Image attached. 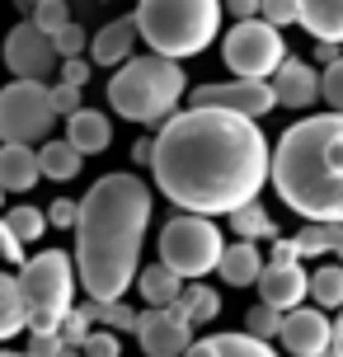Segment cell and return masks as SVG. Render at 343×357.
<instances>
[{"instance_id": "277c9868", "label": "cell", "mask_w": 343, "mask_h": 357, "mask_svg": "<svg viewBox=\"0 0 343 357\" xmlns=\"http://www.w3.org/2000/svg\"><path fill=\"white\" fill-rule=\"evenodd\" d=\"M113 71L118 75L109 80V108L137 127H160L188 94V75L174 56H160V52L127 56Z\"/></svg>"}, {"instance_id": "f35d334b", "label": "cell", "mask_w": 343, "mask_h": 357, "mask_svg": "<svg viewBox=\"0 0 343 357\" xmlns=\"http://www.w3.org/2000/svg\"><path fill=\"white\" fill-rule=\"evenodd\" d=\"M56 75L66 80V85H90V61H85V52L80 56H61V66H56Z\"/></svg>"}, {"instance_id": "836d02e7", "label": "cell", "mask_w": 343, "mask_h": 357, "mask_svg": "<svg viewBox=\"0 0 343 357\" xmlns=\"http://www.w3.org/2000/svg\"><path fill=\"white\" fill-rule=\"evenodd\" d=\"M38 24V29H47V33H56L66 19H71V10H66V0H38L33 5V15H29Z\"/></svg>"}, {"instance_id": "44dd1931", "label": "cell", "mask_w": 343, "mask_h": 357, "mask_svg": "<svg viewBox=\"0 0 343 357\" xmlns=\"http://www.w3.org/2000/svg\"><path fill=\"white\" fill-rule=\"evenodd\" d=\"M188 353H193V357H268L273 343L245 329V334H212V339H193Z\"/></svg>"}, {"instance_id": "c3c4849f", "label": "cell", "mask_w": 343, "mask_h": 357, "mask_svg": "<svg viewBox=\"0 0 343 357\" xmlns=\"http://www.w3.org/2000/svg\"><path fill=\"white\" fill-rule=\"evenodd\" d=\"M0 202H5V188H0Z\"/></svg>"}, {"instance_id": "f6af8a7d", "label": "cell", "mask_w": 343, "mask_h": 357, "mask_svg": "<svg viewBox=\"0 0 343 357\" xmlns=\"http://www.w3.org/2000/svg\"><path fill=\"white\" fill-rule=\"evenodd\" d=\"M329 353L343 357V305H339V315L329 320Z\"/></svg>"}, {"instance_id": "8d00e7d4", "label": "cell", "mask_w": 343, "mask_h": 357, "mask_svg": "<svg viewBox=\"0 0 343 357\" xmlns=\"http://www.w3.org/2000/svg\"><path fill=\"white\" fill-rule=\"evenodd\" d=\"M259 19H268L277 29H291L296 24V0H259Z\"/></svg>"}, {"instance_id": "4dcf8cb0", "label": "cell", "mask_w": 343, "mask_h": 357, "mask_svg": "<svg viewBox=\"0 0 343 357\" xmlns=\"http://www.w3.org/2000/svg\"><path fill=\"white\" fill-rule=\"evenodd\" d=\"M99 324H109L113 334H132V329H137V310H132L123 296H113V301H99Z\"/></svg>"}, {"instance_id": "ab89813d", "label": "cell", "mask_w": 343, "mask_h": 357, "mask_svg": "<svg viewBox=\"0 0 343 357\" xmlns=\"http://www.w3.org/2000/svg\"><path fill=\"white\" fill-rule=\"evenodd\" d=\"M71 226H75V202L71 197H56L47 207V231H71Z\"/></svg>"}, {"instance_id": "52a82bcc", "label": "cell", "mask_w": 343, "mask_h": 357, "mask_svg": "<svg viewBox=\"0 0 343 357\" xmlns=\"http://www.w3.org/2000/svg\"><path fill=\"white\" fill-rule=\"evenodd\" d=\"M221 250H226V235L207 212H183L179 207V216H169L160 226V264L174 268L183 282L217 273Z\"/></svg>"}, {"instance_id": "8992f818", "label": "cell", "mask_w": 343, "mask_h": 357, "mask_svg": "<svg viewBox=\"0 0 343 357\" xmlns=\"http://www.w3.org/2000/svg\"><path fill=\"white\" fill-rule=\"evenodd\" d=\"M19 296L29 329H56L75 305V259L66 250H43L19 264Z\"/></svg>"}, {"instance_id": "ffe728a7", "label": "cell", "mask_w": 343, "mask_h": 357, "mask_svg": "<svg viewBox=\"0 0 343 357\" xmlns=\"http://www.w3.org/2000/svg\"><path fill=\"white\" fill-rule=\"evenodd\" d=\"M296 24L310 38L343 43V0H296Z\"/></svg>"}, {"instance_id": "7c38bea8", "label": "cell", "mask_w": 343, "mask_h": 357, "mask_svg": "<svg viewBox=\"0 0 343 357\" xmlns=\"http://www.w3.org/2000/svg\"><path fill=\"white\" fill-rule=\"evenodd\" d=\"M183 99H188V104L231 108V113H245V118H264V113H273V104H277L273 80H250V75L217 80V85H198V89H188Z\"/></svg>"}, {"instance_id": "9c48e42d", "label": "cell", "mask_w": 343, "mask_h": 357, "mask_svg": "<svg viewBox=\"0 0 343 357\" xmlns=\"http://www.w3.org/2000/svg\"><path fill=\"white\" fill-rule=\"evenodd\" d=\"M52 123H56V113H52L47 80H24V75H15L10 85L0 89V142L38 146L52 132Z\"/></svg>"}, {"instance_id": "b9f144b4", "label": "cell", "mask_w": 343, "mask_h": 357, "mask_svg": "<svg viewBox=\"0 0 343 357\" xmlns=\"http://www.w3.org/2000/svg\"><path fill=\"white\" fill-rule=\"evenodd\" d=\"M334 56H343V43H329V38H315V66H329Z\"/></svg>"}, {"instance_id": "d6986e66", "label": "cell", "mask_w": 343, "mask_h": 357, "mask_svg": "<svg viewBox=\"0 0 343 357\" xmlns=\"http://www.w3.org/2000/svg\"><path fill=\"white\" fill-rule=\"evenodd\" d=\"M137 43H142V38H137V19H113V24H104V29L90 38V61L94 66H118V61L132 56Z\"/></svg>"}, {"instance_id": "74e56055", "label": "cell", "mask_w": 343, "mask_h": 357, "mask_svg": "<svg viewBox=\"0 0 343 357\" xmlns=\"http://www.w3.org/2000/svg\"><path fill=\"white\" fill-rule=\"evenodd\" d=\"M29 353L33 357H61V353H71V348H66V343H61V334H56V329H33V339H29Z\"/></svg>"}, {"instance_id": "7402d4cb", "label": "cell", "mask_w": 343, "mask_h": 357, "mask_svg": "<svg viewBox=\"0 0 343 357\" xmlns=\"http://www.w3.org/2000/svg\"><path fill=\"white\" fill-rule=\"evenodd\" d=\"M80 165H85V155H80L66 137H43V142H38V169H43V178L71 183V178L80 174Z\"/></svg>"}, {"instance_id": "5bb4252c", "label": "cell", "mask_w": 343, "mask_h": 357, "mask_svg": "<svg viewBox=\"0 0 343 357\" xmlns=\"http://www.w3.org/2000/svg\"><path fill=\"white\" fill-rule=\"evenodd\" d=\"M259 301L277 305V310H291V305L306 301L310 291V273L301 268V259H287V264H264L259 268Z\"/></svg>"}, {"instance_id": "d4e9b609", "label": "cell", "mask_w": 343, "mask_h": 357, "mask_svg": "<svg viewBox=\"0 0 343 357\" xmlns=\"http://www.w3.org/2000/svg\"><path fill=\"white\" fill-rule=\"evenodd\" d=\"M29 329V315H24V296H19V278L0 273V343L19 339Z\"/></svg>"}, {"instance_id": "e0dca14e", "label": "cell", "mask_w": 343, "mask_h": 357, "mask_svg": "<svg viewBox=\"0 0 343 357\" xmlns=\"http://www.w3.org/2000/svg\"><path fill=\"white\" fill-rule=\"evenodd\" d=\"M38 146H24V142H0V188L5 193H29L38 188Z\"/></svg>"}, {"instance_id": "7bdbcfd3", "label": "cell", "mask_w": 343, "mask_h": 357, "mask_svg": "<svg viewBox=\"0 0 343 357\" xmlns=\"http://www.w3.org/2000/svg\"><path fill=\"white\" fill-rule=\"evenodd\" d=\"M287 259H301L296 240H277V235H273V259H268V264H287Z\"/></svg>"}, {"instance_id": "ee69618b", "label": "cell", "mask_w": 343, "mask_h": 357, "mask_svg": "<svg viewBox=\"0 0 343 357\" xmlns=\"http://www.w3.org/2000/svg\"><path fill=\"white\" fill-rule=\"evenodd\" d=\"M221 10H231V19H250L259 15V0H221Z\"/></svg>"}, {"instance_id": "4fadbf2b", "label": "cell", "mask_w": 343, "mask_h": 357, "mask_svg": "<svg viewBox=\"0 0 343 357\" xmlns=\"http://www.w3.org/2000/svg\"><path fill=\"white\" fill-rule=\"evenodd\" d=\"M277 339L296 357H320V353H329V315L320 305H315V310H310V305H291V310H282Z\"/></svg>"}, {"instance_id": "f1b7e54d", "label": "cell", "mask_w": 343, "mask_h": 357, "mask_svg": "<svg viewBox=\"0 0 343 357\" xmlns=\"http://www.w3.org/2000/svg\"><path fill=\"white\" fill-rule=\"evenodd\" d=\"M10 231L24 240V245H33V240H43L47 235V212H38V207H29V202H19V207H10Z\"/></svg>"}, {"instance_id": "7a4b0ae2", "label": "cell", "mask_w": 343, "mask_h": 357, "mask_svg": "<svg viewBox=\"0 0 343 357\" xmlns=\"http://www.w3.org/2000/svg\"><path fill=\"white\" fill-rule=\"evenodd\" d=\"M155 212V193L137 174H104L75 202V282L94 301L127 296L142 268L146 226Z\"/></svg>"}, {"instance_id": "d6a6232c", "label": "cell", "mask_w": 343, "mask_h": 357, "mask_svg": "<svg viewBox=\"0 0 343 357\" xmlns=\"http://www.w3.org/2000/svg\"><path fill=\"white\" fill-rule=\"evenodd\" d=\"M80 353H85V357H118V353H123V339L113 334L109 324H99V329H90V334H85Z\"/></svg>"}, {"instance_id": "7dc6e473", "label": "cell", "mask_w": 343, "mask_h": 357, "mask_svg": "<svg viewBox=\"0 0 343 357\" xmlns=\"http://www.w3.org/2000/svg\"><path fill=\"white\" fill-rule=\"evenodd\" d=\"M15 5H19V10H33V5H38V0H15Z\"/></svg>"}, {"instance_id": "9a60e30c", "label": "cell", "mask_w": 343, "mask_h": 357, "mask_svg": "<svg viewBox=\"0 0 343 357\" xmlns=\"http://www.w3.org/2000/svg\"><path fill=\"white\" fill-rule=\"evenodd\" d=\"M268 80H273V94H277L282 108H310L320 99V71L310 61H301V56H291V52L277 61V71Z\"/></svg>"}, {"instance_id": "83f0119b", "label": "cell", "mask_w": 343, "mask_h": 357, "mask_svg": "<svg viewBox=\"0 0 343 357\" xmlns=\"http://www.w3.org/2000/svg\"><path fill=\"white\" fill-rule=\"evenodd\" d=\"M310 301L320 305V310H339L343 305V264H320L310 273Z\"/></svg>"}, {"instance_id": "ac0fdd59", "label": "cell", "mask_w": 343, "mask_h": 357, "mask_svg": "<svg viewBox=\"0 0 343 357\" xmlns=\"http://www.w3.org/2000/svg\"><path fill=\"white\" fill-rule=\"evenodd\" d=\"M259 268H264L259 240H245V235H235V245H226L217 259V273L226 287H254L259 282Z\"/></svg>"}, {"instance_id": "30bf717a", "label": "cell", "mask_w": 343, "mask_h": 357, "mask_svg": "<svg viewBox=\"0 0 343 357\" xmlns=\"http://www.w3.org/2000/svg\"><path fill=\"white\" fill-rule=\"evenodd\" d=\"M0 56H5V71L24 75V80H47V75H56V66H61V52H56L52 33L38 29L33 19H19L15 29L5 33Z\"/></svg>"}, {"instance_id": "bcb514c9", "label": "cell", "mask_w": 343, "mask_h": 357, "mask_svg": "<svg viewBox=\"0 0 343 357\" xmlns=\"http://www.w3.org/2000/svg\"><path fill=\"white\" fill-rule=\"evenodd\" d=\"M132 160H137V165H151V137H142V142L132 146Z\"/></svg>"}, {"instance_id": "4316f807", "label": "cell", "mask_w": 343, "mask_h": 357, "mask_svg": "<svg viewBox=\"0 0 343 357\" xmlns=\"http://www.w3.org/2000/svg\"><path fill=\"white\" fill-rule=\"evenodd\" d=\"M343 245V221H306L301 231H296V250L301 254H334Z\"/></svg>"}, {"instance_id": "ba28073f", "label": "cell", "mask_w": 343, "mask_h": 357, "mask_svg": "<svg viewBox=\"0 0 343 357\" xmlns=\"http://www.w3.org/2000/svg\"><path fill=\"white\" fill-rule=\"evenodd\" d=\"M287 56V38L277 24L268 19H235L231 33L221 38V61H226V71L235 75H250V80H268L277 71V61Z\"/></svg>"}, {"instance_id": "2e32d148", "label": "cell", "mask_w": 343, "mask_h": 357, "mask_svg": "<svg viewBox=\"0 0 343 357\" xmlns=\"http://www.w3.org/2000/svg\"><path fill=\"white\" fill-rule=\"evenodd\" d=\"M66 142L80 151V155H104L113 146V123L109 113H99V108H75L71 118H66Z\"/></svg>"}, {"instance_id": "603a6c76", "label": "cell", "mask_w": 343, "mask_h": 357, "mask_svg": "<svg viewBox=\"0 0 343 357\" xmlns=\"http://www.w3.org/2000/svg\"><path fill=\"white\" fill-rule=\"evenodd\" d=\"M174 310L198 329V324H212L221 315V296L212 287H202V278H188V282L179 287V296H174Z\"/></svg>"}, {"instance_id": "d590c367", "label": "cell", "mask_w": 343, "mask_h": 357, "mask_svg": "<svg viewBox=\"0 0 343 357\" xmlns=\"http://www.w3.org/2000/svg\"><path fill=\"white\" fill-rule=\"evenodd\" d=\"M52 43H56V52H61V56H80V52H85V29H80L75 19H66V24L52 33Z\"/></svg>"}, {"instance_id": "cb8c5ba5", "label": "cell", "mask_w": 343, "mask_h": 357, "mask_svg": "<svg viewBox=\"0 0 343 357\" xmlns=\"http://www.w3.org/2000/svg\"><path fill=\"white\" fill-rule=\"evenodd\" d=\"M132 287L142 291L146 305H174L183 278L174 273V268H165V264H146V268H137V282H132Z\"/></svg>"}, {"instance_id": "5b68a950", "label": "cell", "mask_w": 343, "mask_h": 357, "mask_svg": "<svg viewBox=\"0 0 343 357\" xmlns=\"http://www.w3.org/2000/svg\"><path fill=\"white\" fill-rule=\"evenodd\" d=\"M137 38L160 56H198L221 38V0H137Z\"/></svg>"}, {"instance_id": "8fae6325", "label": "cell", "mask_w": 343, "mask_h": 357, "mask_svg": "<svg viewBox=\"0 0 343 357\" xmlns=\"http://www.w3.org/2000/svg\"><path fill=\"white\" fill-rule=\"evenodd\" d=\"M137 343H142L146 357H179L193 348V324L183 320L174 305H146V310H137Z\"/></svg>"}, {"instance_id": "f546056e", "label": "cell", "mask_w": 343, "mask_h": 357, "mask_svg": "<svg viewBox=\"0 0 343 357\" xmlns=\"http://www.w3.org/2000/svg\"><path fill=\"white\" fill-rule=\"evenodd\" d=\"M245 329H250V334H259V339H277V329H282V310H277V305H268V301L250 305Z\"/></svg>"}, {"instance_id": "6da1fadb", "label": "cell", "mask_w": 343, "mask_h": 357, "mask_svg": "<svg viewBox=\"0 0 343 357\" xmlns=\"http://www.w3.org/2000/svg\"><path fill=\"white\" fill-rule=\"evenodd\" d=\"M273 146L259 132V118L212 104H188L160 123L151 137V169L174 207L183 212L226 216L240 202L264 193Z\"/></svg>"}, {"instance_id": "1f68e13d", "label": "cell", "mask_w": 343, "mask_h": 357, "mask_svg": "<svg viewBox=\"0 0 343 357\" xmlns=\"http://www.w3.org/2000/svg\"><path fill=\"white\" fill-rule=\"evenodd\" d=\"M320 99H325L334 113H343V56H334L325 71H320Z\"/></svg>"}, {"instance_id": "484cf974", "label": "cell", "mask_w": 343, "mask_h": 357, "mask_svg": "<svg viewBox=\"0 0 343 357\" xmlns=\"http://www.w3.org/2000/svg\"><path fill=\"white\" fill-rule=\"evenodd\" d=\"M226 216H231L235 235H245V240H273V235H277V221L268 216V207H264L259 197L240 202V207H235V212H226Z\"/></svg>"}, {"instance_id": "e575fe53", "label": "cell", "mask_w": 343, "mask_h": 357, "mask_svg": "<svg viewBox=\"0 0 343 357\" xmlns=\"http://www.w3.org/2000/svg\"><path fill=\"white\" fill-rule=\"evenodd\" d=\"M47 94H52V113H56V118H71L75 108L85 104V94H80V85H66V80H56V85H47Z\"/></svg>"}, {"instance_id": "3957f363", "label": "cell", "mask_w": 343, "mask_h": 357, "mask_svg": "<svg viewBox=\"0 0 343 357\" xmlns=\"http://www.w3.org/2000/svg\"><path fill=\"white\" fill-rule=\"evenodd\" d=\"M268 178L301 221H343V113L291 123L273 146Z\"/></svg>"}, {"instance_id": "60d3db41", "label": "cell", "mask_w": 343, "mask_h": 357, "mask_svg": "<svg viewBox=\"0 0 343 357\" xmlns=\"http://www.w3.org/2000/svg\"><path fill=\"white\" fill-rule=\"evenodd\" d=\"M0 259H10V264H24V240L10 231V221L0 216Z\"/></svg>"}]
</instances>
